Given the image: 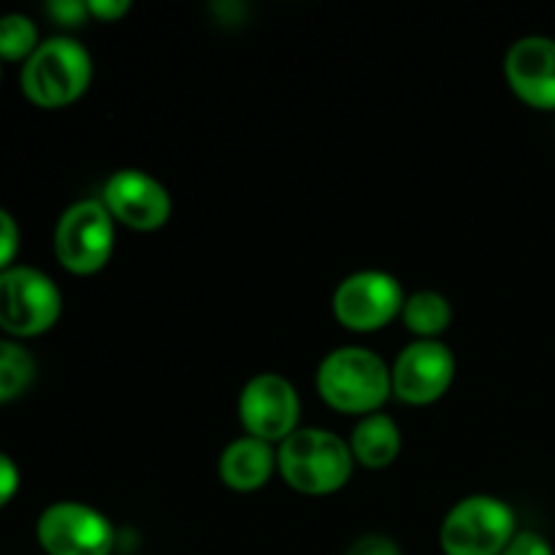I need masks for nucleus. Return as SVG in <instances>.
I'll use <instances>...</instances> for the list:
<instances>
[{"label": "nucleus", "instance_id": "14", "mask_svg": "<svg viewBox=\"0 0 555 555\" xmlns=\"http://www.w3.org/2000/svg\"><path fill=\"white\" fill-rule=\"evenodd\" d=\"M350 453L366 469H385L401 453V431L393 417L374 412L356 426L350 439Z\"/></svg>", "mask_w": 555, "mask_h": 555}, {"label": "nucleus", "instance_id": "3", "mask_svg": "<svg viewBox=\"0 0 555 555\" xmlns=\"http://www.w3.org/2000/svg\"><path fill=\"white\" fill-rule=\"evenodd\" d=\"M92 79L90 52L74 38H49L22 68V92L41 108L79 101Z\"/></svg>", "mask_w": 555, "mask_h": 555}, {"label": "nucleus", "instance_id": "20", "mask_svg": "<svg viewBox=\"0 0 555 555\" xmlns=\"http://www.w3.org/2000/svg\"><path fill=\"white\" fill-rule=\"evenodd\" d=\"M49 14L54 16V22L60 25H81L87 20V3H79V0H54V3L47 5Z\"/></svg>", "mask_w": 555, "mask_h": 555}, {"label": "nucleus", "instance_id": "12", "mask_svg": "<svg viewBox=\"0 0 555 555\" xmlns=\"http://www.w3.org/2000/svg\"><path fill=\"white\" fill-rule=\"evenodd\" d=\"M507 85L526 106L555 108V41L545 36H526L509 47L504 57Z\"/></svg>", "mask_w": 555, "mask_h": 555}, {"label": "nucleus", "instance_id": "5", "mask_svg": "<svg viewBox=\"0 0 555 555\" xmlns=\"http://www.w3.org/2000/svg\"><path fill=\"white\" fill-rule=\"evenodd\" d=\"M63 312L57 285L27 266H11L0 274V328L11 336L47 334Z\"/></svg>", "mask_w": 555, "mask_h": 555}, {"label": "nucleus", "instance_id": "10", "mask_svg": "<svg viewBox=\"0 0 555 555\" xmlns=\"http://www.w3.org/2000/svg\"><path fill=\"white\" fill-rule=\"evenodd\" d=\"M393 393L415 406L434 404L455 379V356L437 339H417L401 350L390 369Z\"/></svg>", "mask_w": 555, "mask_h": 555}, {"label": "nucleus", "instance_id": "6", "mask_svg": "<svg viewBox=\"0 0 555 555\" xmlns=\"http://www.w3.org/2000/svg\"><path fill=\"white\" fill-rule=\"evenodd\" d=\"M114 253V217L103 201H79L70 206L54 231V255L70 274H95Z\"/></svg>", "mask_w": 555, "mask_h": 555}, {"label": "nucleus", "instance_id": "9", "mask_svg": "<svg viewBox=\"0 0 555 555\" xmlns=\"http://www.w3.org/2000/svg\"><path fill=\"white\" fill-rule=\"evenodd\" d=\"M38 542L49 555H112L117 534L98 509L60 502L38 518Z\"/></svg>", "mask_w": 555, "mask_h": 555}, {"label": "nucleus", "instance_id": "15", "mask_svg": "<svg viewBox=\"0 0 555 555\" xmlns=\"http://www.w3.org/2000/svg\"><path fill=\"white\" fill-rule=\"evenodd\" d=\"M401 320H404L406 331H412L421 339H437L453 323V307L442 293L417 291L404 301Z\"/></svg>", "mask_w": 555, "mask_h": 555}, {"label": "nucleus", "instance_id": "8", "mask_svg": "<svg viewBox=\"0 0 555 555\" xmlns=\"http://www.w3.org/2000/svg\"><path fill=\"white\" fill-rule=\"evenodd\" d=\"M238 417L249 437L263 442H285L298 431L301 399L296 388L280 374H258L244 385L238 396Z\"/></svg>", "mask_w": 555, "mask_h": 555}, {"label": "nucleus", "instance_id": "4", "mask_svg": "<svg viewBox=\"0 0 555 555\" xmlns=\"http://www.w3.org/2000/svg\"><path fill=\"white\" fill-rule=\"evenodd\" d=\"M515 534L509 504L496 496H466L444 518L439 542L444 555H502Z\"/></svg>", "mask_w": 555, "mask_h": 555}, {"label": "nucleus", "instance_id": "19", "mask_svg": "<svg viewBox=\"0 0 555 555\" xmlns=\"http://www.w3.org/2000/svg\"><path fill=\"white\" fill-rule=\"evenodd\" d=\"M502 555H553L551 542L545 540L537 531H518V534L509 540V545L504 547Z\"/></svg>", "mask_w": 555, "mask_h": 555}, {"label": "nucleus", "instance_id": "17", "mask_svg": "<svg viewBox=\"0 0 555 555\" xmlns=\"http://www.w3.org/2000/svg\"><path fill=\"white\" fill-rule=\"evenodd\" d=\"M38 47H41L38 30L25 14L0 16V60H9V63L25 60L27 63Z\"/></svg>", "mask_w": 555, "mask_h": 555}, {"label": "nucleus", "instance_id": "18", "mask_svg": "<svg viewBox=\"0 0 555 555\" xmlns=\"http://www.w3.org/2000/svg\"><path fill=\"white\" fill-rule=\"evenodd\" d=\"M16 249H20V228H16L14 217L9 211L0 209V274L11 269Z\"/></svg>", "mask_w": 555, "mask_h": 555}, {"label": "nucleus", "instance_id": "23", "mask_svg": "<svg viewBox=\"0 0 555 555\" xmlns=\"http://www.w3.org/2000/svg\"><path fill=\"white\" fill-rule=\"evenodd\" d=\"M87 11H90L95 20L114 22V20H119L122 14H128L130 3L128 0H90V3H87Z\"/></svg>", "mask_w": 555, "mask_h": 555}, {"label": "nucleus", "instance_id": "1", "mask_svg": "<svg viewBox=\"0 0 555 555\" xmlns=\"http://www.w3.org/2000/svg\"><path fill=\"white\" fill-rule=\"evenodd\" d=\"M318 393L331 410L345 415H374L393 393L390 369L366 347H341L323 358Z\"/></svg>", "mask_w": 555, "mask_h": 555}, {"label": "nucleus", "instance_id": "21", "mask_svg": "<svg viewBox=\"0 0 555 555\" xmlns=\"http://www.w3.org/2000/svg\"><path fill=\"white\" fill-rule=\"evenodd\" d=\"M347 555H401V551L396 547V542L390 540V537L366 534L358 542H352V547L347 551Z\"/></svg>", "mask_w": 555, "mask_h": 555}, {"label": "nucleus", "instance_id": "22", "mask_svg": "<svg viewBox=\"0 0 555 555\" xmlns=\"http://www.w3.org/2000/svg\"><path fill=\"white\" fill-rule=\"evenodd\" d=\"M16 488H20V469L9 455L0 453V507H5L14 499Z\"/></svg>", "mask_w": 555, "mask_h": 555}, {"label": "nucleus", "instance_id": "11", "mask_svg": "<svg viewBox=\"0 0 555 555\" xmlns=\"http://www.w3.org/2000/svg\"><path fill=\"white\" fill-rule=\"evenodd\" d=\"M103 206L114 220L133 231H157L166 225L173 211L168 190L152 173L139 168H122L112 173L103 188Z\"/></svg>", "mask_w": 555, "mask_h": 555}, {"label": "nucleus", "instance_id": "13", "mask_svg": "<svg viewBox=\"0 0 555 555\" xmlns=\"http://www.w3.org/2000/svg\"><path fill=\"white\" fill-rule=\"evenodd\" d=\"M276 455L269 442L255 437H242L228 444L220 455V477L231 491L249 493L271 480Z\"/></svg>", "mask_w": 555, "mask_h": 555}, {"label": "nucleus", "instance_id": "16", "mask_svg": "<svg viewBox=\"0 0 555 555\" xmlns=\"http://www.w3.org/2000/svg\"><path fill=\"white\" fill-rule=\"evenodd\" d=\"M33 377H36V361L30 352L14 341H0V404L25 393Z\"/></svg>", "mask_w": 555, "mask_h": 555}, {"label": "nucleus", "instance_id": "7", "mask_svg": "<svg viewBox=\"0 0 555 555\" xmlns=\"http://www.w3.org/2000/svg\"><path fill=\"white\" fill-rule=\"evenodd\" d=\"M404 301L406 298L396 276L385 271H358L336 287L334 314L347 331L372 334L399 318Z\"/></svg>", "mask_w": 555, "mask_h": 555}, {"label": "nucleus", "instance_id": "2", "mask_svg": "<svg viewBox=\"0 0 555 555\" xmlns=\"http://www.w3.org/2000/svg\"><path fill=\"white\" fill-rule=\"evenodd\" d=\"M282 477L307 496H328L341 491L352 477L350 444L325 428H298L280 444L276 455Z\"/></svg>", "mask_w": 555, "mask_h": 555}]
</instances>
